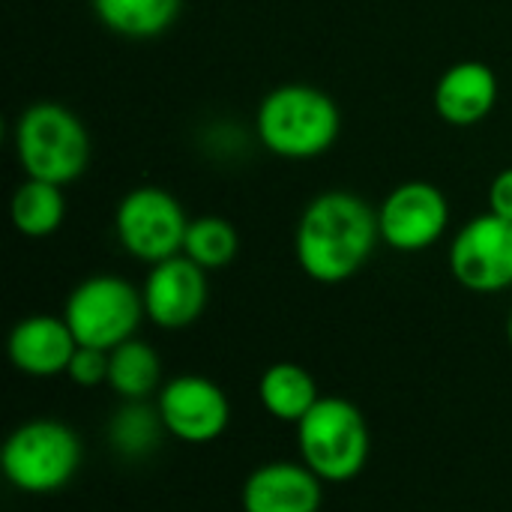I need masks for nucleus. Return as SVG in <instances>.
I'll return each mask as SVG.
<instances>
[{"label":"nucleus","instance_id":"f257e3e1","mask_svg":"<svg viewBox=\"0 0 512 512\" xmlns=\"http://www.w3.org/2000/svg\"><path fill=\"white\" fill-rule=\"evenodd\" d=\"M378 240V210L348 189H330L315 195L300 213L294 255L312 282L339 285L369 264Z\"/></svg>","mask_w":512,"mask_h":512},{"label":"nucleus","instance_id":"f03ea898","mask_svg":"<svg viewBox=\"0 0 512 512\" xmlns=\"http://www.w3.org/2000/svg\"><path fill=\"white\" fill-rule=\"evenodd\" d=\"M258 141L282 159H318L342 132V114L330 93L312 84L273 87L255 111Z\"/></svg>","mask_w":512,"mask_h":512},{"label":"nucleus","instance_id":"7ed1b4c3","mask_svg":"<svg viewBox=\"0 0 512 512\" xmlns=\"http://www.w3.org/2000/svg\"><path fill=\"white\" fill-rule=\"evenodd\" d=\"M15 156L27 177L66 186L90 165V135L75 111L57 102H33L15 120Z\"/></svg>","mask_w":512,"mask_h":512},{"label":"nucleus","instance_id":"20e7f679","mask_svg":"<svg viewBox=\"0 0 512 512\" xmlns=\"http://www.w3.org/2000/svg\"><path fill=\"white\" fill-rule=\"evenodd\" d=\"M300 462L324 483H351L363 474L372 435L363 411L342 396H321L297 423Z\"/></svg>","mask_w":512,"mask_h":512},{"label":"nucleus","instance_id":"39448f33","mask_svg":"<svg viewBox=\"0 0 512 512\" xmlns=\"http://www.w3.org/2000/svg\"><path fill=\"white\" fill-rule=\"evenodd\" d=\"M0 468L24 495H54L81 468V438L60 420H27L3 444Z\"/></svg>","mask_w":512,"mask_h":512},{"label":"nucleus","instance_id":"423d86ee","mask_svg":"<svg viewBox=\"0 0 512 512\" xmlns=\"http://www.w3.org/2000/svg\"><path fill=\"white\" fill-rule=\"evenodd\" d=\"M63 318L78 345L114 351L117 345L135 339V330L147 315L144 297L132 282L99 273L69 291L63 303Z\"/></svg>","mask_w":512,"mask_h":512},{"label":"nucleus","instance_id":"0eeeda50","mask_svg":"<svg viewBox=\"0 0 512 512\" xmlns=\"http://www.w3.org/2000/svg\"><path fill=\"white\" fill-rule=\"evenodd\" d=\"M186 228V210L162 186L129 189L114 213V231L126 255L150 267L174 255H183Z\"/></svg>","mask_w":512,"mask_h":512},{"label":"nucleus","instance_id":"6e6552de","mask_svg":"<svg viewBox=\"0 0 512 512\" xmlns=\"http://www.w3.org/2000/svg\"><path fill=\"white\" fill-rule=\"evenodd\" d=\"M450 273L474 294L512 288V222L495 213L468 219L450 243Z\"/></svg>","mask_w":512,"mask_h":512},{"label":"nucleus","instance_id":"1a4fd4ad","mask_svg":"<svg viewBox=\"0 0 512 512\" xmlns=\"http://www.w3.org/2000/svg\"><path fill=\"white\" fill-rule=\"evenodd\" d=\"M378 228L390 249L405 255L426 252L450 228V201L435 183H399L378 207Z\"/></svg>","mask_w":512,"mask_h":512},{"label":"nucleus","instance_id":"9d476101","mask_svg":"<svg viewBox=\"0 0 512 512\" xmlns=\"http://www.w3.org/2000/svg\"><path fill=\"white\" fill-rule=\"evenodd\" d=\"M156 408L165 432L183 444H210L222 438L231 423L225 390L204 375H177L162 384Z\"/></svg>","mask_w":512,"mask_h":512},{"label":"nucleus","instance_id":"9b49d317","mask_svg":"<svg viewBox=\"0 0 512 512\" xmlns=\"http://www.w3.org/2000/svg\"><path fill=\"white\" fill-rule=\"evenodd\" d=\"M207 294V270L186 255H174L150 267L141 288L144 315L159 330H186L204 315Z\"/></svg>","mask_w":512,"mask_h":512},{"label":"nucleus","instance_id":"f8f14e48","mask_svg":"<svg viewBox=\"0 0 512 512\" xmlns=\"http://www.w3.org/2000/svg\"><path fill=\"white\" fill-rule=\"evenodd\" d=\"M321 483L303 462H267L246 477L240 507L243 512H318L324 501Z\"/></svg>","mask_w":512,"mask_h":512},{"label":"nucleus","instance_id":"ddd939ff","mask_svg":"<svg viewBox=\"0 0 512 512\" xmlns=\"http://www.w3.org/2000/svg\"><path fill=\"white\" fill-rule=\"evenodd\" d=\"M12 366L27 378H57L66 375L78 342L60 315H30L21 318L6 342Z\"/></svg>","mask_w":512,"mask_h":512},{"label":"nucleus","instance_id":"4468645a","mask_svg":"<svg viewBox=\"0 0 512 512\" xmlns=\"http://www.w3.org/2000/svg\"><path fill=\"white\" fill-rule=\"evenodd\" d=\"M498 90L501 84L489 63L462 60L441 72L432 93V105L447 126L468 129L483 123L495 111Z\"/></svg>","mask_w":512,"mask_h":512},{"label":"nucleus","instance_id":"2eb2a0df","mask_svg":"<svg viewBox=\"0 0 512 512\" xmlns=\"http://www.w3.org/2000/svg\"><path fill=\"white\" fill-rule=\"evenodd\" d=\"M318 399H321L318 384L312 372L300 363H288V360L273 363L270 369H264L258 381V402L279 423L297 426Z\"/></svg>","mask_w":512,"mask_h":512},{"label":"nucleus","instance_id":"dca6fc26","mask_svg":"<svg viewBox=\"0 0 512 512\" xmlns=\"http://www.w3.org/2000/svg\"><path fill=\"white\" fill-rule=\"evenodd\" d=\"M108 387L123 402H144L162 390V360L153 345L129 339L108 351Z\"/></svg>","mask_w":512,"mask_h":512},{"label":"nucleus","instance_id":"f3484780","mask_svg":"<svg viewBox=\"0 0 512 512\" xmlns=\"http://www.w3.org/2000/svg\"><path fill=\"white\" fill-rule=\"evenodd\" d=\"M99 21L126 39L162 36L180 15L183 0H90Z\"/></svg>","mask_w":512,"mask_h":512},{"label":"nucleus","instance_id":"a211bd4d","mask_svg":"<svg viewBox=\"0 0 512 512\" xmlns=\"http://www.w3.org/2000/svg\"><path fill=\"white\" fill-rule=\"evenodd\" d=\"M9 216H12V225H15L18 234L33 237V240L51 237L63 225V219H66V195H63V186L27 177L12 192Z\"/></svg>","mask_w":512,"mask_h":512},{"label":"nucleus","instance_id":"6ab92c4d","mask_svg":"<svg viewBox=\"0 0 512 512\" xmlns=\"http://www.w3.org/2000/svg\"><path fill=\"white\" fill-rule=\"evenodd\" d=\"M162 432L165 426L156 405L150 408L144 402H123L108 423V444L123 459H141L156 450Z\"/></svg>","mask_w":512,"mask_h":512},{"label":"nucleus","instance_id":"aec40b11","mask_svg":"<svg viewBox=\"0 0 512 512\" xmlns=\"http://www.w3.org/2000/svg\"><path fill=\"white\" fill-rule=\"evenodd\" d=\"M240 252V234L225 216H198L189 219L183 255L204 270L228 267Z\"/></svg>","mask_w":512,"mask_h":512},{"label":"nucleus","instance_id":"412c9836","mask_svg":"<svg viewBox=\"0 0 512 512\" xmlns=\"http://www.w3.org/2000/svg\"><path fill=\"white\" fill-rule=\"evenodd\" d=\"M66 378L84 390L108 384V351L78 345V351L72 354V363L66 369Z\"/></svg>","mask_w":512,"mask_h":512},{"label":"nucleus","instance_id":"4be33fe9","mask_svg":"<svg viewBox=\"0 0 512 512\" xmlns=\"http://www.w3.org/2000/svg\"><path fill=\"white\" fill-rule=\"evenodd\" d=\"M489 213L512 222V168H504L495 174V180L489 186Z\"/></svg>","mask_w":512,"mask_h":512},{"label":"nucleus","instance_id":"5701e85b","mask_svg":"<svg viewBox=\"0 0 512 512\" xmlns=\"http://www.w3.org/2000/svg\"><path fill=\"white\" fill-rule=\"evenodd\" d=\"M507 339H510V348H512V312H510V318H507Z\"/></svg>","mask_w":512,"mask_h":512}]
</instances>
